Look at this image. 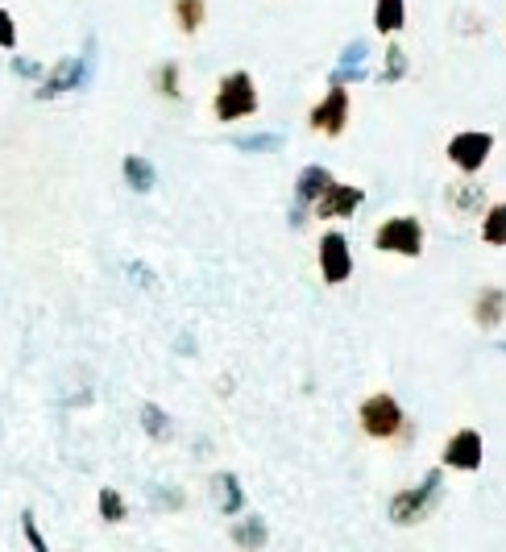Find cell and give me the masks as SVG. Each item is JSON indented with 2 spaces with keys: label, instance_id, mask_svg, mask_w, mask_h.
<instances>
[{
  "label": "cell",
  "instance_id": "603a6c76",
  "mask_svg": "<svg viewBox=\"0 0 506 552\" xmlns=\"http://www.w3.org/2000/svg\"><path fill=\"white\" fill-rule=\"evenodd\" d=\"M96 503H100V519H104V523H121V519L129 515L125 499H121V494L112 490V486H104V490H100V499H96Z\"/></svg>",
  "mask_w": 506,
  "mask_h": 552
},
{
  "label": "cell",
  "instance_id": "52a82bcc",
  "mask_svg": "<svg viewBox=\"0 0 506 552\" xmlns=\"http://www.w3.org/2000/svg\"><path fill=\"white\" fill-rule=\"evenodd\" d=\"M320 274H324L328 287H341V283L353 279V245H349L345 233L328 229L320 237Z\"/></svg>",
  "mask_w": 506,
  "mask_h": 552
},
{
  "label": "cell",
  "instance_id": "9c48e42d",
  "mask_svg": "<svg viewBox=\"0 0 506 552\" xmlns=\"http://www.w3.org/2000/svg\"><path fill=\"white\" fill-rule=\"evenodd\" d=\"M365 204V191L353 187V183H328V191L312 204L316 208V220H341V216H353L357 208Z\"/></svg>",
  "mask_w": 506,
  "mask_h": 552
},
{
  "label": "cell",
  "instance_id": "d4e9b609",
  "mask_svg": "<svg viewBox=\"0 0 506 552\" xmlns=\"http://www.w3.org/2000/svg\"><path fill=\"white\" fill-rule=\"evenodd\" d=\"M365 75H370V71H365V63H353V67H336V71H332V84H345V88H349V84H361Z\"/></svg>",
  "mask_w": 506,
  "mask_h": 552
},
{
  "label": "cell",
  "instance_id": "7c38bea8",
  "mask_svg": "<svg viewBox=\"0 0 506 552\" xmlns=\"http://www.w3.org/2000/svg\"><path fill=\"white\" fill-rule=\"evenodd\" d=\"M473 320L482 328H498L506 320V291L502 287H482L473 299Z\"/></svg>",
  "mask_w": 506,
  "mask_h": 552
},
{
  "label": "cell",
  "instance_id": "8fae6325",
  "mask_svg": "<svg viewBox=\"0 0 506 552\" xmlns=\"http://www.w3.org/2000/svg\"><path fill=\"white\" fill-rule=\"evenodd\" d=\"M332 183V171L324 162H312V167H303L299 179H295V225H303V208H312Z\"/></svg>",
  "mask_w": 506,
  "mask_h": 552
},
{
  "label": "cell",
  "instance_id": "6da1fadb",
  "mask_svg": "<svg viewBox=\"0 0 506 552\" xmlns=\"http://www.w3.org/2000/svg\"><path fill=\"white\" fill-rule=\"evenodd\" d=\"M262 108V96H258V84H253L249 71H229L216 84V96H212V113L220 125L229 121H245Z\"/></svg>",
  "mask_w": 506,
  "mask_h": 552
},
{
  "label": "cell",
  "instance_id": "2e32d148",
  "mask_svg": "<svg viewBox=\"0 0 506 552\" xmlns=\"http://www.w3.org/2000/svg\"><path fill=\"white\" fill-rule=\"evenodd\" d=\"M482 241L506 250V204H490L482 216Z\"/></svg>",
  "mask_w": 506,
  "mask_h": 552
},
{
  "label": "cell",
  "instance_id": "ba28073f",
  "mask_svg": "<svg viewBox=\"0 0 506 552\" xmlns=\"http://www.w3.org/2000/svg\"><path fill=\"white\" fill-rule=\"evenodd\" d=\"M448 469H461V474H473V469H482L486 461V440L477 428H457L453 436L444 440V457H440Z\"/></svg>",
  "mask_w": 506,
  "mask_h": 552
},
{
  "label": "cell",
  "instance_id": "277c9868",
  "mask_svg": "<svg viewBox=\"0 0 506 552\" xmlns=\"http://www.w3.org/2000/svg\"><path fill=\"white\" fill-rule=\"evenodd\" d=\"M374 250L395 258H419L424 254V225L415 216H390L374 229Z\"/></svg>",
  "mask_w": 506,
  "mask_h": 552
},
{
  "label": "cell",
  "instance_id": "30bf717a",
  "mask_svg": "<svg viewBox=\"0 0 506 552\" xmlns=\"http://www.w3.org/2000/svg\"><path fill=\"white\" fill-rule=\"evenodd\" d=\"M83 79H88V63H83L79 54H71V59H63V63L50 67V75L42 79V88H38V100L75 92V88H83Z\"/></svg>",
  "mask_w": 506,
  "mask_h": 552
},
{
  "label": "cell",
  "instance_id": "cb8c5ba5",
  "mask_svg": "<svg viewBox=\"0 0 506 552\" xmlns=\"http://www.w3.org/2000/svg\"><path fill=\"white\" fill-rule=\"evenodd\" d=\"M407 75V50L403 46H386V63H382V84H399Z\"/></svg>",
  "mask_w": 506,
  "mask_h": 552
},
{
  "label": "cell",
  "instance_id": "44dd1931",
  "mask_svg": "<svg viewBox=\"0 0 506 552\" xmlns=\"http://www.w3.org/2000/svg\"><path fill=\"white\" fill-rule=\"evenodd\" d=\"M233 146L245 150V154H274V150H283V137L278 133H253V137H237Z\"/></svg>",
  "mask_w": 506,
  "mask_h": 552
},
{
  "label": "cell",
  "instance_id": "8992f818",
  "mask_svg": "<svg viewBox=\"0 0 506 552\" xmlns=\"http://www.w3.org/2000/svg\"><path fill=\"white\" fill-rule=\"evenodd\" d=\"M353 121V100H349V88L345 84H332L328 96L320 104H312V113H307V125L324 137H341Z\"/></svg>",
  "mask_w": 506,
  "mask_h": 552
},
{
  "label": "cell",
  "instance_id": "ac0fdd59",
  "mask_svg": "<svg viewBox=\"0 0 506 552\" xmlns=\"http://www.w3.org/2000/svg\"><path fill=\"white\" fill-rule=\"evenodd\" d=\"M216 494H220V511L224 515H237L241 507H245V490H241V482H237V474H220L216 478Z\"/></svg>",
  "mask_w": 506,
  "mask_h": 552
},
{
  "label": "cell",
  "instance_id": "7a4b0ae2",
  "mask_svg": "<svg viewBox=\"0 0 506 552\" xmlns=\"http://www.w3.org/2000/svg\"><path fill=\"white\" fill-rule=\"evenodd\" d=\"M440 478H444L440 469H428L424 482H419V486L399 490L395 499H390V519H395L399 528H411V523H424V519L432 515L436 499H440Z\"/></svg>",
  "mask_w": 506,
  "mask_h": 552
},
{
  "label": "cell",
  "instance_id": "f546056e",
  "mask_svg": "<svg viewBox=\"0 0 506 552\" xmlns=\"http://www.w3.org/2000/svg\"><path fill=\"white\" fill-rule=\"evenodd\" d=\"M502 353H506V341H502Z\"/></svg>",
  "mask_w": 506,
  "mask_h": 552
},
{
  "label": "cell",
  "instance_id": "5bb4252c",
  "mask_svg": "<svg viewBox=\"0 0 506 552\" xmlns=\"http://www.w3.org/2000/svg\"><path fill=\"white\" fill-rule=\"evenodd\" d=\"M171 17L179 34H200L208 21V5L204 0H171Z\"/></svg>",
  "mask_w": 506,
  "mask_h": 552
},
{
  "label": "cell",
  "instance_id": "4fadbf2b",
  "mask_svg": "<svg viewBox=\"0 0 506 552\" xmlns=\"http://www.w3.org/2000/svg\"><path fill=\"white\" fill-rule=\"evenodd\" d=\"M121 175H125V183L137 191V196H146V191H154V187H158V171H154V162H150V158H142V154H129V158L121 162Z\"/></svg>",
  "mask_w": 506,
  "mask_h": 552
},
{
  "label": "cell",
  "instance_id": "5b68a950",
  "mask_svg": "<svg viewBox=\"0 0 506 552\" xmlns=\"http://www.w3.org/2000/svg\"><path fill=\"white\" fill-rule=\"evenodd\" d=\"M448 162L461 171V175H477L490 162L494 154V133H482V129H465V133H453L444 146Z\"/></svg>",
  "mask_w": 506,
  "mask_h": 552
},
{
  "label": "cell",
  "instance_id": "e0dca14e",
  "mask_svg": "<svg viewBox=\"0 0 506 552\" xmlns=\"http://www.w3.org/2000/svg\"><path fill=\"white\" fill-rule=\"evenodd\" d=\"M233 540H237L241 548H262V544H266V523H262V515L237 519V523H233Z\"/></svg>",
  "mask_w": 506,
  "mask_h": 552
},
{
  "label": "cell",
  "instance_id": "d6986e66",
  "mask_svg": "<svg viewBox=\"0 0 506 552\" xmlns=\"http://www.w3.org/2000/svg\"><path fill=\"white\" fill-rule=\"evenodd\" d=\"M183 67L171 59V63H162L158 71H154V88H158V96H166V100H179L183 96Z\"/></svg>",
  "mask_w": 506,
  "mask_h": 552
},
{
  "label": "cell",
  "instance_id": "484cf974",
  "mask_svg": "<svg viewBox=\"0 0 506 552\" xmlns=\"http://www.w3.org/2000/svg\"><path fill=\"white\" fill-rule=\"evenodd\" d=\"M17 46V25H13V13L0 9V50H13Z\"/></svg>",
  "mask_w": 506,
  "mask_h": 552
},
{
  "label": "cell",
  "instance_id": "4316f807",
  "mask_svg": "<svg viewBox=\"0 0 506 552\" xmlns=\"http://www.w3.org/2000/svg\"><path fill=\"white\" fill-rule=\"evenodd\" d=\"M21 532H25V540H30V548L46 552V540H42V532H38V523H34V515H30V511L21 515Z\"/></svg>",
  "mask_w": 506,
  "mask_h": 552
},
{
  "label": "cell",
  "instance_id": "ffe728a7",
  "mask_svg": "<svg viewBox=\"0 0 506 552\" xmlns=\"http://www.w3.org/2000/svg\"><path fill=\"white\" fill-rule=\"evenodd\" d=\"M448 200H453V208L461 216H469V212L482 208V187H477V183H457L453 191H448Z\"/></svg>",
  "mask_w": 506,
  "mask_h": 552
},
{
  "label": "cell",
  "instance_id": "83f0119b",
  "mask_svg": "<svg viewBox=\"0 0 506 552\" xmlns=\"http://www.w3.org/2000/svg\"><path fill=\"white\" fill-rule=\"evenodd\" d=\"M365 54H370V46H365L361 38H357V42H349V46L341 50V67H353V63H365Z\"/></svg>",
  "mask_w": 506,
  "mask_h": 552
},
{
  "label": "cell",
  "instance_id": "9a60e30c",
  "mask_svg": "<svg viewBox=\"0 0 506 552\" xmlns=\"http://www.w3.org/2000/svg\"><path fill=\"white\" fill-rule=\"evenodd\" d=\"M407 25V0H374V30L399 34Z\"/></svg>",
  "mask_w": 506,
  "mask_h": 552
},
{
  "label": "cell",
  "instance_id": "f1b7e54d",
  "mask_svg": "<svg viewBox=\"0 0 506 552\" xmlns=\"http://www.w3.org/2000/svg\"><path fill=\"white\" fill-rule=\"evenodd\" d=\"M13 71H17V75H30V79H38V75H42V67H38V63H30V59H13Z\"/></svg>",
  "mask_w": 506,
  "mask_h": 552
},
{
  "label": "cell",
  "instance_id": "3957f363",
  "mask_svg": "<svg viewBox=\"0 0 506 552\" xmlns=\"http://www.w3.org/2000/svg\"><path fill=\"white\" fill-rule=\"evenodd\" d=\"M357 420H361V432L370 436V440H399L403 428H407V416H403L399 399L386 395V391L365 399L361 411H357Z\"/></svg>",
  "mask_w": 506,
  "mask_h": 552
},
{
  "label": "cell",
  "instance_id": "7402d4cb",
  "mask_svg": "<svg viewBox=\"0 0 506 552\" xmlns=\"http://www.w3.org/2000/svg\"><path fill=\"white\" fill-rule=\"evenodd\" d=\"M142 428H146L154 440H166V436H171V416H166L158 403H146V407H142Z\"/></svg>",
  "mask_w": 506,
  "mask_h": 552
}]
</instances>
